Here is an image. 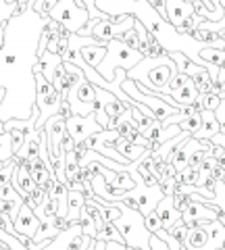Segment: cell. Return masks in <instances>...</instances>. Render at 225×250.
Returning a JSON list of instances; mask_svg holds the SVG:
<instances>
[{
  "mask_svg": "<svg viewBox=\"0 0 225 250\" xmlns=\"http://www.w3.org/2000/svg\"><path fill=\"white\" fill-rule=\"evenodd\" d=\"M136 25V17L134 15H127L123 21L115 23V21H98L94 31H92V36L96 38V40H100L102 44H108L111 40H115V38H119L125 34V31H129L131 27Z\"/></svg>",
  "mask_w": 225,
  "mask_h": 250,
  "instance_id": "obj_10",
  "label": "cell"
},
{
  "mask_svg": "<svg viewBox=\"0 0 225 250\" xmlns=\"http://www.w3.org/2000/svg\"><path fill=\"white\" fill-rule=\"evenodd\" d=\"M150 250H169V246L157 236V233H152V238H150Z\"/></svg>",
  "mask_w": 225,
  "mask_h": 250,
  "instance_id": "obj_38",
  "label": "cell"
},
{
  "mask_svg": "<svg viewBox=\"0 0 225 250\" xmlns=\"http://www.w3.org/2000/svg\"><path fill=\"white\" fill-rule=\"evenodd\" d=\"M148 2H150V4H154V2H157V0H148Z\"/></svg>",
  "mask_w": 225,
  "mask_h": 250,
  "instance_id": "obj_48",
  "label": "cell"
},
{
  "mask_svg": "<svg viewBox=\"0 0 225 250\" xmlns=\"http://www.w3.org/2000/svg\"><path fill=\"white\" fill-rule=\"evenodd\" d=\"M48 17L61 23L71 34H80V29L86 27L88 21L92 19L90 11L83 6L82 0H59L54 9L48 13Z\"/></svg>",
  "mask_w": 225,
  "mask_h": 250,
  "instance_id": "obj_4",
  "label": "cell"
},
{
  "mask_svg": "<svg viewBox=\"0 0 225 250\" xmlns=\"http://www.w3.org/2000/svg\"><path fill=\"white\" fill-rule=\"evenodd\" d=\"M102 129H104V127L96 121L94 113L86 115V117H82V115H71V117L67 119V134L71 136L77 144L83 142V140L90 138V136L98 134V131H102Z\"/></svg>",
  "mask_w": 225,
  "mask_h": 250,
  "instance_id": "obj_9",
  "label": "cell"
},
{
  "mask_svg": "<svg viewBox=\"0 0 225 250\" xmlns=\"http://www.w3.org/2000/svg\"><path fill=\"white\" fill-rule=\"evenodd\" d=\"M157 213L161 217V223H163V229H167V231H171L177 223L182 221V213L175 208L173 205V198L171 196H165L161 202H159V207H157Z\"/></svg>",
  "mask_w": 225,
  "mask_h": 250,
  "instance_id": "obj_15",
  "label": "cell"
},
{
  "mask_svg": "<svg viewBox=\"0 0 225 250\" xmlns=\"http://www.w3.org/2000/svg\"><path fill=\"white\" fill-rule=\"evenodd\" d=\"M117 229L121 231V236L125 238L127 246H134L140 250H150V238L152 233L146 229L144 225V215L140 210H134L123 205L121 208V217L115 221Z\"/></svg>",
  "mask_w": 225,
  "mask_h": 250,
  "instance_id": "obj_3",
  "label": "cell"
},
{
  "mask_svg": "<svg viewBox=\"0 0 225 250\" xmlns=\"http://www.w3.org/2000/svg\"><path fill=\"white\" fill-rule=\"evenodd\" d=\"M63 57L61 54H57V52H50V50H46V52H42L40 54V59H38V65H36V69L34 71H40L46 80H48L50 83H52V80H54V73H57V69L63 65Z\"/></svg>",
  "mask_w": 225,
  "mask_h": 250,
  "instance_id": "obj_16",
  "label": "cell"
},
{
  "mask_svg": "<svg viewBox=\"0 0 225 250\" xmlns=\"http://www.w3.org/2000/svg\"><path fill=\"white\" fill-rule=\"evenodd\" d=\"M196 15L194 4L188 0H167V21L173 27H180L185 19H190Z\"/></svg>",
  "mask_w": 225,
  "mask_h": 250,
  "instance_id": "obj_14",
  "label": "cell"
},
{
  "mask_svg": "<svg viewBox=\"0 0 225 250\" xmlns=\"http://www.w3.org/2000/svg\"><path fill=\"white\" fill-rule=\"evenodd\" d=\"M15 159V150H13V138L9 131L0 134V163H9Z\"/></svg>",
  "mask_w": 225,
  "mask_h": 250,
  "instance_id": "obj_26",
  "label": "cell"
},
{
  "mask_svg": "<svg viewBox=\"0 0 225 250\" xmlns=\"http://www.w3.org/2000/svg\"><path fill=\"white\" fill-rule=\"evenodd\" d=\"M223 248H225V240H223Z\"/></svg>",
  "mask_w": 225,
  "mask_h": 250,
  "instance_id": "obj_49",
  "label": "cell"
},
{
  "mask_svg": "<svg viewBox=\"0 0 225 250\" xmlns=\"http://www.w3.org/2000/svg\"><path fill=\"white\" fill-rule=\"evenodd\" d=\"M113 148H115V150H119V154H121V156H125L129 163L140 161L146 152H148V148H144V146H138V144H134V142H129V140H127V138H123V136H119L117 140H115V142H113Z\"/></svg>",
  "mask_w": 225,
  "mask_h": 250,
  "instance_id": "obj_17",
  "label": "cell"
},
{
  "mask_svg": "<svg viewBox=\"0 0 225 250\" xmlns=\"http://www.w3.org/2000/svg\"><path fill=\"white\" fill-rule=\"evenodd\" d=\"M11 184H13V188H15V190H17L25 200L32 196V194L36 192V188H38L36 182L32 179V173H29V165H25V163H17Z\"/></svg>",
  "mask_w": 225,
  "mask_h": 250,
  "instance_id": "obj_13",
  "label": "cell"
},
{
  "mask_svg": "<svg viewBox=\"0 0 225 250\" xmlns=\"http://www.w3.org/2000/svg\"><path fill=\"white\" fill-rule=\"evenodd\" d=\"M217 165V159L211 154V156H206V159L203 161V165H200V169H205V171H213V167Z\"/></svg>",
  "mask_w": 225,
  "mask_h": 250,
  "instance_id": "obj_40",
  "label": "cell"
},
{
  "mask_svg": "<svg viewBox=\"0 0 225 250\" xmlns=\"http://www.w3.org/2000/svg\"><path fill=\"white\" fill-rule=\"evenodd\" d=\"M15 13H17V6L6 4V0H0V27H2L4 23L9 21Z\"/></svg>",
  "mask_w": 225,
  "mask_h": 250,
  "instance_id": "obj_34",
  "label": "cell"
},
{
  "mask_svg": "<svg viewBox=\"0 0 225 250\" xmlns=\"http://www.w3.org/2000/svg\"><path fill=\"white\" fill-rule=\"evenodd\" d=\"M42 129L46 131V140H48V154H50V161H52V167H54V163L65 156L63 142H65V136H67V119L57 113L54 117H50V119L46 121V125Z\"/></svg>",
  "mask_w": 225,
  "mask_h": 250,
  "instance_id": "obj_8",
  "label": "cell"
},
{
  "mask_svg": "<svg viewBox=\"0 0 225 250\" xmlns=\"http://www.w3.org/2000/svg\"><path fill=\"white\" fill-rule=\"evenodd\" d=\"M144 225H146V229H148L150 233H157L159 229H163V223H161V217L157 213V208H154L150 215L144 217Z\"/></svg>",
  "mask_w": 225,
  "mask_h": 250,
  "instance_id": "obj_31",
  "label": "cell"
},
{
  "mask_svg": "<svg viewBox=\"0 0 225 250\" xmlns=\"http://www.w3.org/2000/svg\"><path fill=\"white\" fill-rule=\"evenodd\" d=\"M29 173H32V179L36 182V186H42V184H48L50 179H54V171H50L48 167L42 163V159H38L36 163L29 165Z\"/></svg>",
  "mask_w": 225,
  "mask_h": 250,
  "instance_id": "obj_23",
  "label": "cell"
},
{
  "mask_svg": "<svg viewBox=\"0 0 225 250\" xmlns=\"http://www.w3.org/2000/svg\"><path fill=\"white\" fill-rule=\"evenodd\" d=\"M82 57L88 62L90 67H98L102 59L106 57V46L104 44H94V46H83L82 48Z\"/></svg>",
  "mask_w": 225,
  "mask_h": 250,
  "instance_id": "obj_22",
  "label": "cell"
},
{
  "mask_svg": "<svg viewBox=\"0 0 225 250\" xmlns=\"http://www.w3.org/2000/svg\"><path fill=\"white\" fill-rule=\"evenodd\" d=\"M219 213H221V208L217 205H206V202L192 200L190 207L182 213V221L184 223L196 221L198 225H203L206 221H215V219H219Z\"/></svg>",
  "mask_w": 225,
  "mask_h": 250,
  "instance_id": "obj_11",
  "label": "cell"
},
{
  "mask_svg": "<svg viewBox=\"0 0 225 250\" xmlns=\"http://www.w3.org/2000/svg\"><path fill=\"white\" fill-rule=\"evenodd\" d=\"M98 21H100V19H90V21H88V25L80 29V36H86V38L92 36V31H94V27H96V23H98Z\"/></svg>",
  "mask_w": 225,
  "mask_h": 250,
  "instance_id": "obj_39",
  "label": "cell"
},
{
  "mask_svg": "<svg viewBox=\"0 0 225 250\" xmlns=\"http://www.w3.org/2000/svg\"><path fill=\"white\" fill-rule=\"evenodd\" d=\"M219 221L225 225V213H223V210H221V213H219Z\"/></svg>",
  "mask_w": 225,
  "mask_h": 250,
  "instance_id": "obj_46",
  "label": "cell"
},
{
  "mask_svg": "<svg viewBox=\"0 0 225 250\" xmlns=\"http://www.w3.org/2000/svg\"><path fill=\"white\" fill-rule=\"evenodd\" d=\"M171 96L177 104H182V106H190L194 100H196L200 96V92L196 90V85H194V82H188L185 85H182L180 90H175L171 92Z\"/></svg>",
  "mask_w": 225,
  "mask_h": 250,
  "instance_id": "obj_21",
  "label": "cell"
},
{
  "mask_svg": "<svg viewBox=\"0 0 225 250\" xmlns=\"http://www.w3.org/2000/svg\"><path fill=\"white\" fill-rule=\"evenodd\" d=\"M211 173H213V177L217 179V182H221V177L225 175V167H221V165H215Z\"/></svg>",
  "mask_w": 225,
  "mask_h": 250,
  "instance_id": "obj_42",
  "label": "cell"
},
{
  "mask_svg": "<svg viewBox=\"0 0 225 250\" xmlns=\"http://www.w3.org/2000/svg\"><path fill=\"white\" fill-rule=\"evenodd\" d=\"M215 115H217V121H219V125H221V134H225V108L219 106L215 111Z\"/></svg>",
  "mask_w": 225,
  "mask_h": 250,
  "instance_id": "obj_41",
  "label": "cell"
},
{
  "mask_svg": "<svg viewBox=\"0 0 225 250\" xmlns=\"http://www.w3.org/2000/svg\"><path fill=\"white\" fill-rule=\"evenodd\" d=\"M200 59H203L205 65L225 67V50H223V48H213V46H203V50H200Z\"/></svg>",
  "mask_w": 225,
  "mask_h": 250,
  "instance_id": "obj_24",
  "label": "cell"
},
{
  "mask_svg": "<svg viewBox=\"0 0 225 250\" xmlns=\"http://www.w3.org/2000/svg\"><path fill=\"white\" fill-rule=\"evenodd\" d=\"M171 198H173V205H175V208L180 210V213H184V210L190 207V202H192L190 194H184V192H180V190H175Z\"/></svg>",
  "mask_w": 225,
  "mask_h": 250,
  "instance_id": "obj_32",
  "label": "cell"
},
{
  "mask_svg": "<svg viewBox=\"0 0 225 250\" xmlns=\"http://www.w3.org/2000/svg\"><path fill=\"white\" fill-rule=\"evenodd\" d=\"M21 2V0H6V4H11V6H17Z\"/></svg>",
  "mask_w": 225,
  "mask_h": 250,
  "instance_id": "obj_45",
  "label": "cell"
},
{
  "mask_svg": "<svg viewBox=\"0 0 225 250\" xmlns=\"http://www.w3.org/2000/svg\"><path fill=\"white\" fill-rule=\"evenodd\" d=\"M119 250H136V248H134V246H127V244H125V246H121Z\"/></svg>",
  "mask_w": 225,
  "mask_h": 250,
  "instance_id": "obj_47",
  "label": "cell"
},
{
  "mask_svg": "<svg viewBox=\"0 0 225 250\" xmlns=\"http://www.w3.org/2000/svg\"><path fill=\"white\" fill-rule=\"evenodd\" d=\"M223 250H225V248H223Z\"/></svg>",
  "mask_w": 225,
  "mask_h": 250,
  "instance_id": "obj_50",
  "label": "cell"
},
{
  "mask_svg": "<svg viewBox=\"0 0 225 250\" xmlns=\"http://www.w3.org/2000/svg\"><path fill=\"white\" fill-rule=\"evenodd\" d=\"M96 238L102 240V242H121V244H125V238L121 236V231L117 229V225L113 221H104V225L100 228Z\"/></svg>",
  "mask_w": 225,
  "mask_h": 250,
  "instance_id": "obj_25",
  "label": "cell"
},
{
  "mask_svg": "<svg viewBox=\"0 0 225 250\" xmlns=\"http://www.w3.org/2000/svg\"><path fill=\"white\" fill-rule=\"evenodd\" d=\"M152 121H157V119H150V117H146L142 111H138V108L131 106V123H134V127H136V129L144 131Z\"/></svg>",
  "mask_w": 225,
  "mask_h": 250,
  "instance_id": "obj_29",
  "label": "cell"
},
{
  "mask_svg": "<svg viewBox=\"0 0 225 250\" xmlns=\"http://www.w3.org/2000/svg\"><path fill=\"white\" fill-rule=\"evenodd\" d=\"M217 134H221V125L217 121V115L215 111H203V125H200V129L194 134L196 140H213Z\"/></svg>",
  "mask_w": 225,
  "mask_h": 250,
  "instance_id": "obj_18",
  "label": "cell"
},
{
  "mask_svg": "<svg viewBox=\"0 0 225 250\" xmlns=\"http://www.w3.org/2000/svg\"><path fill=\"white\" fill-rule=\"evenodd\" d=\"M0 229H4L6 233L11 236H17V229H15V221L6 215V213H0Z\"/></svg>",
  "mask_w": 225,
  "mask_h": 250,
  "instance_id": "obj_37",
  "label": "cell"
},
{
  "mask_svg": "<svg viewBox=\"0 0 225 250\" xmlns=\"http://www.w3.org/2000/svg\"><path fill=\"white\" fill-rule=\"evenodd\" d=\"M144 59V54L140 50L129 48L127 44H123L119 38H115L106 44V57L102 59V62L96 67V71L104 77L106 82H113L115 80V71L121 67V69H129L136 67L140 61Z\"/></svg>",
  "mask_w": 225,
  "mask_h": 250,
  "instance_id": "obj_2",
  "label": "cell"
},
{
  "mask_svg": "<svg viewBox=\"0 0 225 250\" xmlns=\"http://www.w3.org/2000/svg\"><path fill=\"white\" fill-rule=\"evenodd\" d=\"M121 42L123 44H127L129 48H134V50H140V36H138V31L131 27L129 31H125V34L121 36Z\"/></svg>",
  "mask_w": 225,
  "mask_h": 250,
  "instance_id": "obj_33",
  "label": "cell"
},
{
  "mask_svg": "<svg viewBox=\"0 0 225 250\" xmlns=\"http://www.w3.org/2000/svg\"><path fill=\"white\" fill-rule=\"evenodd\" d=\"M63 98L65 96H61L57 88H54L40 71H36V106H38V111H40V117H38V121H36L38 129H42L46 121L59 113Z\"/></svg>",
  "mask_w": 225,
  "mask_h": 250,
  "instance_id": "obj_5",
  "label": "cell"
},
{
  "mask_svg": "<svg viewBox=\"0 0 225 250\" xmlns=\"http://www.w3.org/2000/svg\"><path fill=\"white\" fill-rule=\"evenodd\" d=\"M200 103H203V106L206 108V111H217L219 108V104H221V96L219 94H215V92H208V94H200Z\"/></svg>",
  "mask_w": 225,
  "mask_h": 250,
  "instance_id": "obj_30",
  "label": "cell"
},
{
  "mask_svg": "<svg viewBox=\"0 0 225 250\" xmlns=\"http://www.w3.org/2000/svg\"><path fill=\"white\" fill-rule=\"evenodd\" d=\"M4 96H6V90H4V88H0V106H2V100H4Z\"/></svg>",
  "mask_w": 225,
  "mask_h": 250,
  "instance_id": "obj_44",
  "label": "cell"
},
{
  "mask_svg": "<svg viewBox=\"0 0 225 250\" xmlns=\"http://www.w3.org/2000/svg\"><path fill=\"white\" fill-rule=\"evenodd\" d=\"M86 205V194L80 190H71L69 188V198H67V219L71 223H80L82 208Z\"/></svg>",
  "mask_w": 225,
  "mask_h": 250,
  "instance_id": "obj_19",
  "label": "cell"
},
{
  "mask_svg": "<svg viewBox=\"0 0 225 250\" xmlns=\"http://www.w3.org/2000/svg\"><path fill=\"white\" fill-rule=\"evenodd\" d=\"M80 223H82V231L90 238H96L98 236V225L94 221V217L88 215L86 210H82V217H80Z\"/></svg>",
  "mask_w": 225,
  "mask_h": 250,
  "instance_id": "obj_28",
  "label": "cell"
},
{
  "mask_svg": "<svg viewBox=\"0 0 225 250\" xmlns=\"http://www.w3.org/2000/svg\"><path fill=\"white\" fill-rule=\"evenodd\" d=\"M40 223H42V219L38 217L36 210L25 202V205L21 207L17 219H15V229H17V236H19V233H23V236H27V238H34L38 228H40ZM17 236H15V238H17Z\"/></svg>",
  "mask_w": 225,
  "mask_h": 250,
  "instance_id": "obj_12",
  "label": "cell"
},
{
  "mask_svg": "<svg viewBox=\"0 0 225 250\" xmlns=\"http://www.w3.org/2000/svg\"><path fill=\"white\" fill-rule=\"evenodd\" d=\"M67 103L71 106L73 115H92L94 113V103H96V85L90 83L86 77L82 82L73 83L67 92Z\"/></svg>",
  "mask_w": 225,
  "mask_h": 250,
  "instance_id": "obj_7",
  "label": "cell"
},
{
  "mask_svg": "<svg viewBox=\"0 0 225 250\" xmlns=\"http://www.w3.org/2000/svg\"><path fill=\"white\" fill-rule=\"evenodd\" d=\"M57 236H61V229L57 228V215L54 217H44L40 228H38L36 236L32 238L34 242H52Z\"/></svg>",
  "mask_w": 225,
  "mask_h": 250,
  "instance_id": "obj_20",
  "label": "cell"
},
{
  "mask_svg": "<svg viewBox=\"0 0 225 250\" xmlns=\"http://www.w3.org/2000/svg\"><path fill=\"white\" fill-rule=\"evenodd\" d=\"M200 125H203V113H190L185 119L180 123V127L184 131H188V134H196V131L200 129Z\"/></svg>",
  "mask_w": 225,
  "mask_h": 250,
  "instance_id": "obj_27",
  "label": "cell"
},
{
  "mask_svg": "<svg viewBox=\"0 0 225 250\" xmlns=\"http://www.w3.org/2000/svg\"><path fill=\"white\" fill-rule=\"evenodd\" d=\"M159 188L163 190L165 196H173V192H175V188H177L175 177H163L161 182H159Z\"/></svg>",
  "mask_w": 225,
  "mask_h": 250,
  "instance_id": "obj_36",
  "label": "cell"
},
{
  "mask_svg": "<svg viewBox=\"0 0 225 250\" xmlns=\"http://www.w3.org/2000/svg\"><path fill=\"white\" fill-rule=\"evenodd\" d=\"M163 198H165V194H163V190L159 186L157 188H148L146 184H138L134 190H127L125 194H123L121 202L125 207H129V208L140 210V213L146 217L159 207V202Z\"/></svg>",
  "mask_w": 225,
  "mask_h": 250,
  "instance_id": "obj_6",
  "label": "cell"
},
{
  "mask_svg": "<svg viewBox=\"0 0 225 250\" xmlns=\"http://www.w3.org/2000/svg\"><path fill=\"white\" fill-rule=\"evenodd\" d=\"M188 82H192V80H190V75H185V73H177V75H173V77H171V82H169V94L175 92V90H180L182 85H185Z\"/></svg>",
  "mask_w": 225,
  "mask_h": 250,
  "instance_id": "obj_35",
  "label": "cell"
},
{
  "mask_svg": "<svg viewBox=\"0 0 225 250\" xmlns=\"http://www.w3.org/2000/svg\"><path fill=\"white\" fill-rule=\"evenodd\" d=\"M32 6L15 13L4 25V46L0 48V88L6 96L0 106V121L29 119L36 108V65L40 59V38L48 23Z\"/></svg>",
  "mask_w": 225,
  "mask_h": 250,
  "instance_id": "obj_1",
  "label": "cell"
},
{
  "mask_svg": "<svg viewBox=\"0 0 225 250\" xmlns=\"http://www.w3.org/2000/svg\"><path fill=\"white\" fill-rule=\"evenodd\" d=\"M0 250H13L9 244H6V242H2V240H0Z\"/></svg>",
  "mask_w": 225,
  "mask_h": 250,
  "instance_id": "obj_43",
  "label": "cell"
}]
</instances>
